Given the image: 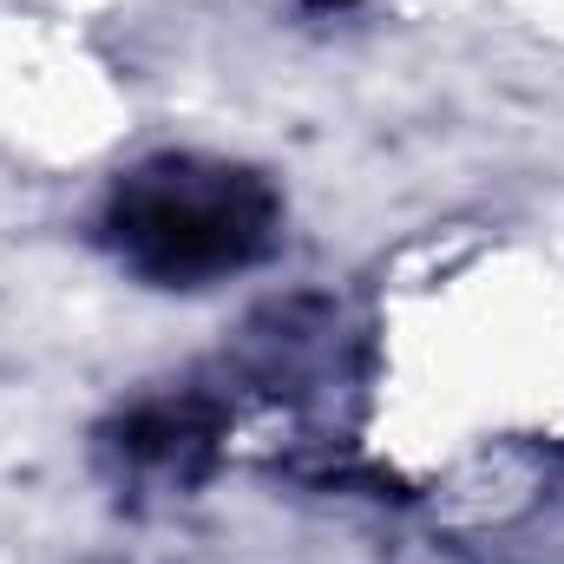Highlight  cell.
Segmentation results:
<instances>
[{
  "label": "cell",
  "instance_id": "1",
  "mask_svg": "<svg viewBox=\"0 0 564 564\" xmlns=\"http://www.w3.org/2000/svg\"><path fill=\"white\" fill-rule=\"evenodd\" d=\"M282 197L250 164L164 151L119 177L99 237L151 289H210L276 250Z\"/></svg>",
  "mask_w": 564,
  "mask_h": 564
},
{
  "label": "cell",
  "instance_id": "2",
  "mask_svg": "<svg viewBox=\"0 0 564 564\" xmlns=\"http://www.w3.org/2000/svg\"><path fill=\"white\" fill-rule=\"evenodd\" d=\"M217 433H224V414L197 394H177V401H144L126 421L112 426V453L132 466V473H158V479H177L191 486L210 453H217Z\"/></svg>",
  "mask_w": 564,
  "mask_h": 564
}]
</instances>
